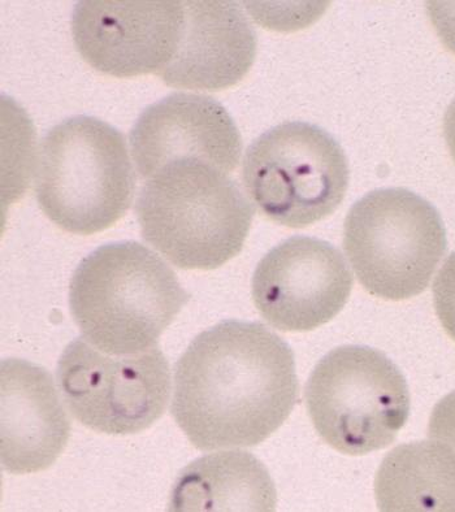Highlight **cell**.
Masks as SVG:
<instances>
[{
  "label": "cell",
  "instance_id": "6da1fadb",
  "mask_svg": "<svg viewBox=\"0 0 455 512\" xmlns=\"http://www.w3.org/2000/svg\"><path fill=\"white\" fill-rule=\"evenodd\" d=\"M298 389L284 340L260 323L221 321L177 360L171 412L195 449L250 448L289 418Z\"/></svg>",
  "mask_w": 455,
  "mask_h": 512
},
{
  "label": "cell",
  "instance_id": "7a4b0ae2",
  "mask_svg": "<svg viewBox=\"0 0 455 512\" xmlns=\"http://www.w3.org/2000/svg\"><path fill=\"white\" fill-rule=\"evenodd\" d=\"M188 301L176 273L136 241L98 247L78 264L69 285L82 336L114 355L151 349Z\"/></svg>",
  "mask_w": 455,
  "mask_h": 512
},
{
  "label": "cell",
  "instance_id": "3957f363",
  "mask_svg": "<svg viewBox=\"0 0 455 512\" xmlns=\"http://www.w3.org/2000/svg\"><path fill=\"white\" fill-rule=\"evenodd\" d=\"M254 206L227 173L177 163L146 180L136 203L143 240L182 269H215L240 254Z\"/></svg>",
  "mask_w": 455,
  "mask_h": 512
},
{
  "label": "cell",
  "instance_id": "277c9868",
  "mask_svg": "<svg viewBox=\"0 0 455 512\" xmlns=\"http://www.w3.org/2000/svg\"><path fill=\"white\" fill-rule=\"evenodd\" d=\"M134 189L127 142L110 124L75 116L43 138L34 190L43 214L63 231H106L127 214Z\"/></svg>",
  "mask_w": 455,
  "mask_h": 512
},
{
  "label": "cell",
  "instance_id": "5b68a950",
  "mask_svg": "<svg viewBox=\"0 0 455 512\" xmlns=\"http://www.w3.org/2000/svg\"><path fill=\"white\" fill-rule=\"evenodd\" d=\"M344 246L364 289L389 301L422 294L446 253L439 211L406 189H379L350 208Z\"/></svg>",
  "mask_w": 455,
  "mask_h": 512
},
{
  "label": "cell",
  "instance_id": "8992f818",
  "mask_svg": "<svg viewBox=\"0 0 455 512\" xmlns=\"http://www.w3.org/2000/svg\"><path fill=\"white\" fill-rule=\"evenodd\" d=\"M305 401L319 436L348 455L387 448L410 414L405 376L366 346H342L325 355L307 381Z\"/></svg>",
  "mask_w": 455,
  "mask_h": 512
},
{
  "label": "cell",
  "instance_id": "52a82bcc",
  "mask_svg": "<svg viewBox=\"0 0 455 512\" xmlns=\"http://www.w3.org/2000/svg\"><path fill=\"white\" fill-rule=\"evenodd\" d=\"M242 177L249 197L268 219L305 228L340 206L349 186V166L331 134L292 121L251 143Z\"/></svg>",
  "mask_w": 455,
  "mask_h": 512
},
{
  "label": "cell",
  "instance_id": "ba28073f",
  "mask_svg": "<svg viewBox=\"0 0 455 512\" xmlns=\"http://www.w3.org/2000/svg\"><path fill=\"white\" fill-rule=\"evenodd\" d=\"M56 376L75 419L104 435L145 431L162 418L171 393V371L158 345L114 355L77 337L65 347Z\"/></svg>",
  "mask_w": 455,
  "mask_h": 512
},
{
  "label": "cell",
  "instance_id": "9c48e42d",
  "mask_svg": "<svg viewBox=\"0 0 455 512\" xmlns=\"http://www.w3.org/2000/svg\"><path fill=\"white\" fill-rule=\"evenodd\" d=\"M184 24L179 0H82L72 15L78 54L103 75L130 78L171 62Z\"/></svg>",
  "mask_w": 455,
  "mask_h": 512
},
{
  "label": "cell",
  "instance_id": "30bf717a",
  "mask_svg": "<svg viewBox=\"0 0 455 512\" xmlns=\"http://www.w3.org/2000/svg\"><path fill=\"white\" fill-rule=\"evenodd\" d=\"M353 276L344 256L328 242L292 237L260 260L253 299L260 316L283 332H309L345 307Z\"/></svg>",
  "mask_w": 455,
  "mask_h": 512
},
{
  "label": "cell",
  "instance_id": "8fae6325",
  "mask_svg": "<svg viewBox=\"0 0 455 512\" xmlns=\"http://www.w3.org/2000/svg\"><path fill=\"white\" fill-rule=\"evenodd\" d=\"M130 149L145 180L177 163H201L228 175L240 163L242 140L214 98L175 93L145 108L130 132Z\"/></svg>",
  "mask_w": 455,
  "mask_h": 512
},
{
  "label": "cell",
  "instance_id": "7c38bea8",
  "mask_svg": "<svg viewBox=\"0 0 455 512\" xmlns=\"http://www.w3.org/2000/svg\"><path fill=\"white\" fill-rule=\"evenodd\" d=\"M71 436L54 380L28 360L0 364V457L8 474L45 471L63 453Z\"/></svg>",
  "mask_w": 455,
  "mask_h": 512
},
{
  "label": "cell",
  "instance_id": "4fadbf2b",
  "mask_svg": "<svg viewBox=\"0 0 455 512\" xmlns=\"http://www.w3.org/2000/svg\"><path fill=\"white\" fill-rule=\"evenodd\" d=\"M257 55V34L232 0H186L179 46L158 73L175 89L216 91L238 84Z\"/></svg>",
  "mask_w": 455,
  "mask_h": 512
},
{
  "label": "cell",
  "instance_id": "5bb4252c",
  "mask_svg": "<svg viewBox=\"0 0 455 512\" xmlns=\"http://www.w3.org/2000/svg\"><path fill=\"white\" fill-rule=\"evenodd\" d=\"M277 493L267 468L246 451L206 455L185 467L169 511H275Z\"/></svg>",
  "mask_w": 455,
  "mask_h": 512
},
{
  "label": "cell",
  "instance_id": "9a60e30c",
  "mask_svg": "<svg viewBox=\"0 0 455 512\" xmlns=\"http://www.w3.org/2000/svg\"><path fill=\"white\" fill-rule=\"evenodd\" d=\"M381 511L455 512V453L437 441L413 442L390 451L377 471Z\"/></svg>",
  "mask_w": 455,
  "mask_h": 512
},
{
  "label": "cell",
  "instance_id": "2e32d148",
  "mask_svg": "<svg viewBox=\"0 0 455 512\" xmlns=\"http://www.w3.org/2000/svg\"><path fill=\"white\" fill-rule=\"evenodd\" d=\"M433 302L442 328L455 341V251L436 277L433 284Z\"/></svg>",
  "mask_w": 455,
  "mask_h": 512
},
{
  "label": "cell",
  "instance_id": "e0dca14e",
  "mask_svg": "<svg viewBox=\"0 0 455 512\" xmlns=\"http://www.w3.org/2000/svg\"><path fill=\"white\" fill-rule=\"evenodd\" d=\"M428 435L455 453V392L442 398L433 409Z\"/></svg>",
  "mask_w": 455,
  "mask_h": 512
},
{
  "label": "cell",
  "instance_id": "ac0fdd59",
  "mask_svg": "<svg viewBox=\"0 0 455 512\" xmlns=\"http://www.w3.org/2000/svg\"><path fill=\"white\" fill-rule=\"evenodd\" d=\"M427 6L442 43L455 52V2H428Z\"/></svg>",
  "mask_w": 455,
  "mask_h": 512
},
{
  "label": "cell",
  "instance_id": "d6986e66",
  "mask_svg": "<svg viewBox=\"0 0 455 512\" xmlns=\"http://www.w3.org/2000/svg\"><path fill=\"white\" fill-rule=\"evenodd\" d=\"M444 136L455 163V98L444 117Z\"/></svg>",
  "mask_w": 455,
  "mask_h": 512
}]
</instances>
